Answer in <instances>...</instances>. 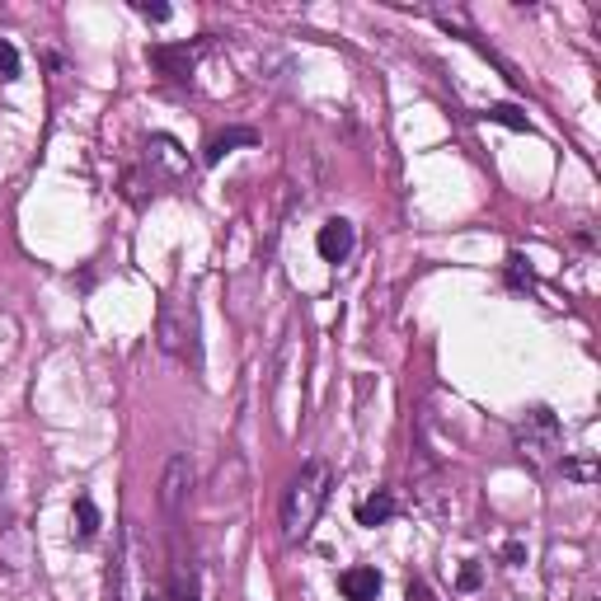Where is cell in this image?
<instances>
[{"label":"cell","instance_id":"18","mask_svg":"<svg viewBox=\"0 0 601 601\" xmlns=\"http://www.w3.org/2000/svg\"><path fill=\"white\" fill-rule=\"evenodd\" d=\"M404 601H437V592H432L423 578H409V587H404Z\"/></svg>","mask_w":601,"mask_h":601},{"label":"cell","instance_id":"13","mask_svg":"<svg viewBox=\"0 0 601 601\" xmlns=\"http://www.w3.org/2000/svg\"><path fill=\"white\" fill-rule=\"evenodd\" d=\"M508 287H517V292H531V287H536V278H531V268H526L522 254H508Z\"/></svg>","mask_w":601,"mask_h":601},{"label":"cell","instance_id":"15","mask_svg":"<svg viewBox=\"0 0 601 601\" xmlns=\"http://www.w3.org/2000/svg\"><path fill=\"white\" fill-rule=\"evenodd\" d=\"M19 76V52L10 38H0V80H15Z\"/></svg>","mask_w":601,"mask_h":601},{"label":"cell","instance_id":"6","mask_svg":"<svg viewBox=\"0 0 601 601\" xmlns=\"http://www.w3.org/2000/svg\"><path fill=\"white\" fill-rule=\"evenodd\" d=\"M353 245H357V231L353 221H343V216H329L320 226V235H315V249H320L324 263H343L353 254Z\"/></svg>","mask_w":601,"mask_h":601},{"label":"cell","instance_id":"5","mask_svg":"<svg viewBox=\"0 0 601 601\" xmlns=\"http://www.w3.org/2000/svg\"><path fill=\"white\" fill-rule=\"evenodd\" d=\"M170 601H202L198 559H193V550H184L179 526H170Z\"/></svg>","mask_w":601,"mask_h":601},{"label":"cell","instance_id":"19","mask_svg":"<svg viewBox=\"0 0 601 601\" xmlns=\"http://www.w3.org/2000/svg\"><path fill=\"white\" fill-rule=\"evenodd\" d=\"M503 555H508V564H522V559H526V545H522V540H508V550H503Z\"/></svg>","mask_w":601,"mask_h":601},{"label":"cell","instance_id":"7","mask_svg":"<svg viewBox=\"0 0 601 601\" xmlns=\"http://www.w3.org/2000/svg\"><path fill=\"white\" fill-rule=\"evenodd\" d=\"M198 52L202 47H151V66L160 71V76H170V80H188L193 76V66H198Z\"/></svg>","mask_w":601,"mask_h":601},{"label":"cell","instance_id":"16","mask_svg":"<svg viewBox=\"0 0 601 601\" xmlns=\"http://www.w3.org/2000/svg\"><path fill=\"white\" fill-rule=\"evenodd\" d=\"M132 10H137L141 19H151V24H165V19L174 15L170 5H160V0H137V5H132Z\"/></svg>","mask_w":601,"mask_h":601},{"label":"cell","instance_id":"8","mask_svg":"<svg viewBox=\"0 0 601 601\" xmlns=\"http://www.w3.org/2000/svg\"><path fill=\"white\" fill-rule=\"evenodd\" d=\"M240 146H259V132H254V127H226V132H216V137L207 141L202 160H207V165H221V160L231 151H240Z\"/></svg>","mask_w":601,"mask_h":601},{"label":"cell","instance_id":"9","mask_svg":"<svg viewBox=\"0 0 601 601\" xmlns=\"http://www.w3.org/2000/svg\"><path fill=\"white\" fill-rule=\"evenodd\" d=\"M339 592L348 601H376V592H381V573L367 569V564H357V569H348L339 578Z\"/></svg>","mask_w":601,"mask_h":601},{"label":"cell","instance_id":"3","mask_svg":"<svg viewBox=\"0 0 601 601\" xmlns=\"http://www.w3.org/2000/svg\"><path fill=\"white\" fill-rule=\"evenodd\" d=\"M155 343H160V353L188 357L193 367H202L198 310H193V306H179L174 296H165V301H160V320H155Z\"/></svg>","mask_w":601,"mask_h":601},{"label":"cell","instance_id":"10","mask_svg":"<svg viewBox=\"0 0 601 601\" xmlns=\"http://www.w3.org/2000/svg\"><path fill=\"white\" fill-rule=\"evenodd\" d=\"M395 512H400L395 494H390V489H381V494H371V498H362V503H357V526H386Z\"/></svg>","mask_w":601,"mask_h":601},{"label":"cell","instance_id":"1","mask_svg":"<svg viewBox=\"0 0 601 601\" xmlns=\"http://www.w3.org/2000/svg\"><path fill=\"white\" fill-rule=\"evenodd\" d=\"M329 484H334V475H329L324 461L301 465V475L287 484V494H282V540L287 545H301L310 536L320 508L329 503Z\"/></svg>","mask_w":601,"mask_h":601},{"label":"cell","instance_id":"17","mask_svg":"<svg viewBox=\"0 0 601 601\" xmlns=\"http://www.w3.org/2000/svg\"><path fill=\"white\" fill-rule=\"evenodd\" d=\"M479 583H484V573H479V564H465V569L456 573V587H461V592H475Z\"/></svg>","mask_w":601,"mask_h":601},{"label":"cell","instance_id":"11","mask_svg":"<svg viewBox=\"0 0 601 601\" xmlns=\"http://www.w3.org/2000/svg\"><path fill=\"white\" fill-rule=\"evenodd\" d=\"M71 522H76V540H80V545H90V540L99 536V508H94L90 494L76 498V508H71Z\"/></svg>","mask_w":601,"mask_h":601},{"label":"cell","instance_id":"2","mask_svg":"<svg viewBox=\"0 0 601 601\" xmlns=\"http://www.w3.org/2000/svg\"><path fill=\"white\" fill-rule=\"evenodd\" d=\"M512 447H517V456H522L536 475L555 470V465L564 461V428H559L555 409H545V404L526 409L522 423L512 428Z\"/></svg>","mask_w":601,"mask_h":601},{"label":"cell","instance_id":"12","mask_svg":"<svg viewBox=\"0 0 601 601\" xmlns=\"http://www.w3.org/2000/svg\"><path fill=\"white\" fill-rule=\"evenodd\" d=\"M489 123L498 127H508V132H531V118H526L517 104H489V113H484Z\"/></svg>","mask_w":601,"mask_h":601},{"label":"cell","instance_id":"14","mask_svg":"<svg viewBox=\"0 0 601 601\" xmlns=\"http://www.w3.org/2000/svg\"><path fill=\"white\" fill-rule=\"evenodd\" d=\"M559 470H564V479H578V484H592V479H597V465L592 461H569V456H564Z\"/></svg>","mask_w":601,"mask_h":601},{"label":"cell","instance_id":"4","mask_svg":"<svg viewBox=\"0 0 601 601\" xmlns=\"http://www.w3.org/2000/svg\"><path fill=\"white\" fill-rule=\"evenodd\" d=\"M188 498H193V456L174 451L170 461H165V475H160V512H165L170 526H179Z\"/></svg>","mask_w":601,"mask_h":601}]
</instances>
